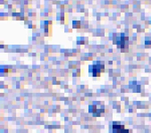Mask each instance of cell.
Returning <instances> with one entry per match:
<instances>
[{
  "label": "cell",
  "instance_id": "6da1fadb",
  "mask_svg": "<svg viewBox=\"0 0 151 133\" xmlns=\"http://www.w3.org/2000/svg\"><path fill=\"white\" fill-rule=\"evenodd\" d=\"M89 71L92 73L93 76L94 77H98L100 75L101 73H103L105 71V65L104 63H100V62H98L96 64H93L92 66H90L89 67Z\"/></svg>",
  "mask_w": 151,
  "mask_h": 133
},
{
  "label": "cell",
  "instance_id": "7a4b0ae2",
  "mask_svg": "<svg viewBox=\"0 0 151 133\" xmlns=\"http://www.w3.org/2000/svg\"><path fill=\"white\" fill-rule=\"evenodd\" d=\"M117 41L114 42V44H116L122 51H126L127 50V47H128V44H129V40H128V38L125 37L124 34H122L120 37L116 38Z\"/></svg>",
  "mask_w": 151,
  "mask_h": 133
},
{
  "label": "cell",
  "instance_id": "3957f363",
  "mask_svg": "<svg viewBox=\"0 0 151 133\" xmlns=\"http://www.w3.org/2000/svg\"><path fill=\"white\" fill-rule=\"evenodd\" d=\"M113 131L114 133H130L129 129H125L124 125L118 124L116 122L113 123Z\"/></svg>",
  "mask_w": 151,
  "mask_h": 133
}]
</instances>
